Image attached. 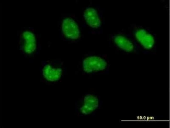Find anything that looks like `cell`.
<instances>
[{
	"instance_id": "cell-1",
	"label": "cell",
	"mask_w": 170,
	"mask_h": 128,
	"mask_svg": "<svg viewBox=\"0 0 170 128\" xmlns=\"http://www.w3.org/2000/svg\"><path fill=\"white\" fill-rule=\"evenodd\" d=\"M84 70L87 72H91L103 70L105 69L106 63L101 58L95 56L89 57L83 61Z\"/></svg>"
},
{
	"instance_id": "cell-2",
	"label": "cell",
	"mask_w": 170,
	"mask_h": 128,
	"mask_svg": "<svg viewBox=\"0 0 170 128\" xmlns=\"http://www.w3.org/2000/svg\"><path fill=\"white\" fill-rule=\"evenodd\" d=\"M62 30L64 35L68 38L75 39L79 37L80 31L78 26L72 19L67 18L64 20Z\"/></svg>"
},
{
	"instance_id": "cell-3",
	"label": "cell",
	"mask_w": 170,
	"mask_h": 128,
	"mask_svg": "<svg viewBox=\"0 0 170 128\" xmlns=\"http://www.w3.org/2000/svg\"><path fill=\"white\" fill-rule=\"evenodd\" d=\"M84 16L87 24L90 27L97 28L100 26V20L97 11L94 8H87L84 12Z\"/></svg>"
},
{
	"instance_id": "cell-4",
	"label": "cell",
	"mask_w": 170,
	"mask_h": 128,
	"mask_svg": "<svg viewBox=\"0 0 170 128\" xmlns=\"http://www.w3.org/2000/svg\"><path fill=\"white\" fill-rule=\"evenodd\" d=\"M97 98L93 95L88 94L84 97L83 105L81 109V112L85 114L91 113L98 107Z\"/></svg>"
},
{
	"instance_id": "cell-5",
	"label": "cell",
	"mask_w": 170,
	"mask_h": 128,
	"mask_svg": "<svg viewBox=\"0 0 170 128\" xmlns=\"http://www.w3.org/2000/svg\"><path fill=\"white\" fill-rule=\"evenodd\" d=\"M115 42L120 48L126 51H131L133 48L132 43L124 37L118 36L115 39Z\"/></svg>"
}]
</instances>
